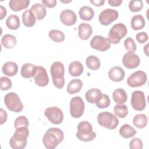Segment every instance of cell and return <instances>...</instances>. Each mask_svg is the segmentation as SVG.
I'll use <instances>...</instances> for the list:
<instances>
[{"label": "cell", "mask_w": 149, "mask_h": 149, "mask_svg": "<svg viewBox=\"0 0 149 149\" xmlns=\"http://www.w3.org/2000/svg\"><path fill=\"white\" fill-rule=\"evenodd\" d=\"M64 139L63 131L58 127H50L42 137V143L47 149L55 148Z\"/></svg>", "instance_id": "6da1fadb"}, {"label": "cell", "mask_w": 149, "mask_h": 149, "mask_svg": "<svg viewBox=\"0 0 149 149\" xmlns=\"http://www.w3.org/2000/svg\"><path fill=\"white\" fill-rule=\"evenodd\" d=\"M29 134L28 127H20L16 129L13 136L10 139V146L13 149H23L25 148Z\"/></svg>", "instance_id": "7a4b0ae2"}, {"label": "cell", "mask_w": 149, "mask_h": 149, "mask_svg": "<svg viewBox=\"0 0 149 149\" xmlns=\"http://www.w3.org/2000/svg\"><path fill=\"white\" fill-rule=\"evenodd\" d=\"M50 72L54 86L59 89L62 88L65 85L63 64L59 61L54 62L51 66Z\"/></svg>", "instance_id": "3957f363"}, {"label": "cell", "mask_w": 149, "mask_h": 149, "mask_svg": "<svg viewBox=\"0 0 149 149\" xmlns=\"http://www.w3.org/2000/svg\"><path fill=\"white\" fill-rule=\"evenodd\" d=\"M76 137L82 141H91L96 137V133L93 130V127L87 121H81L77 125Z\"/></svg>", "instance_id": "277c9868"}, {"label": "cell", "mask_w": 149, "mask_h": 149, "mask_svg": "<svg viewBox=\"0 0 149 149\" xmlns=\"http://www.w3.org/2000/svg\"><path fill=\"white\" fill-rule=\"evenodd\" d=\"M127 32L126 26L122 23H118L110 29L108 34V39L112 44H118L120 40L126 36Z\"/></svg>", "instance_id": "5b68a950"}, {"label": "cell", "mask_w": 149, "mask_h": 149, "mask_svg": "<svg viewBox=\"0 0 149 149\" xmlns=\"http://www.w3.org/2000/svg\"><path fill=\"white\" fill-rule=\"evenodd\" d=\"M97 119L100 126L109 130L115 129L119 124V120L116 116L109 112L105 111L100 113Z\"/></svg>", "instance_id": "8992f818"}, {"label": "cell", "mask_w": 149, "mask_h": 149, "mask_svg": "<svg viewBox=\"0 0 149 149\" xmlns=\"http://www.w3.org/2000/svg\"><path fill=\"white\" fill-rule=\"evenodd\" d=\"M4 102L7 108L10 111L20 112L23 109V104L19 95L14 92L9 93L5 95Z\"/></svg>", "instance_id": "52a82bcc"}, {"label": "cell", "mask_w": 149, "mask_h": 149, "mask_svg": "<svg viewBox=\"0 0 149 149\" xmlns=\"http://www.w3.org/2000/svg\"><path fill=\"white\" fill-rule=\"evenodd\" d=\"M84 111V103L83 99L76 96L73 97L70 101V113L74 118L81 116Z\"/></svg>", "instance_id": "ba28073f"}, {"label": "cell", "mask_w": 149, "mask_h": 149, "mask_svg": "<svg viewBox=\"0 0 149 149\" xmlns=\"http://www.w3.org/2000/svg\"><path fill=\"white\" fill-rule=\"evenodd\" d=\"M147 80L146 72L142 70H137L131 74L127 79V84L131 87H137L143 86Z\"/></svg>", "instance_id": "9c48e42d"}, {"label": "cell", "mask_w": 149, "mask_h": 149, "mask_svg": "<svg viewBox=\"0 0 149 149\" xmlns=\"http://www.w3.org/2000/svg\"><path fill=\"white\" fill-rule=\"evenodd\" d=\"M45 116L49 121L53 124H61L63 120V113L62 111L57 107H49L44 111Z\"/></svg>", "instance_id": "30bf717a"}, {"label": "cell", "mask_w": 149, "mask_h": 149, "mask_svg": "<svg viewBox=\"0 0 149 149\" xmlns=\"http://www.w3.org/2000/svg\"><path fill=\"white\" fill-rule=\"evenodd\" d=\"M131 105L132 108L138 111H143L146 107V100L144 93L140 90L134 91L131 97Z\"/></svg>", "instance_id": "8fae6325"}, {"label": "cell", "mask_w": 149, "mask_h": 149, "mask_svg": "<svg viewBox=\"0 0 149 149\" xmlns=\"http://www.w3.org/2000/svg\"><path fill=\"white\" fill-rule=\"evenodd\" d=\"M118 16L119 13L117 10L107 8L101 12L98 16V20L102 25L107 26L116 20Z\"/></svg>", "instance_id": "7c38bea8"}, {"label": "cell", "mask_w": 149, "mask_h": 149, "mask_svg": "<svg viewBox=\"0 0 149 149\" xmlns=\"http://www.w3.org/2000/svg\"><path fill=\"white\" fill-rule=\"evenodd\" d=\"M111 44L107 38L98 35L93 37L90 41V46L92 48L102 52L109 49L111 47Z\"/></svg>", "instance_id": "4fadbf2b"}, {"label": "cell", "mask_w": 149, "mask_h": 149, "mask_svg": "<svg viewBox=\"0 0 149 149\" xmlns=\"http://www.w3.org/2000/svg\"><path fill=\"white\" fill-rule=\"evenodd\" d=\"M140 63L139 56L133 52H127L122 58V63L127 69H134L139 66Z\"/></svg>", "instance_id": "5bb4252c"}, {"label": "cell", "mask_w": 149, "mask_h": 149, "mask_svg": "<svg viewBox=\"0 0 149 149\" xmlns=\"http://www.w3.org/2000/svg\"><path fill=\"white\" fill-rule=\"evenodd\" d=\"M34 81L40 87H45L49 83V77L46 69L41 66H37Z\"/></svg>", "instance_id": "9a60e30c"}, {"label": "cell", "mask_w": 149, "mask_h": 149, "mask_svg": "<svg viewBox=\"0 0 149 149\" xmlns=\"http://www.w3.org/2000/svg\"><path fill=\"white\" fill-rule=\"evenodd\" d=\"M59 17L61 22L67 26L73 25L77 20L76 13L70 9H65L62 11Z\"/></svg>", "instance_id": "2e32d148"}, {"label": "cell", "mask_w": 149, "mask_h": 149, "mask_svg": "<svg viewBox=\"0 0 149 149\" xmlns=\"http://www.w3.org/2000/svg\"><path fill=\"white\" fill-rule=\"evenodd\" d=\"M125 76V71L121 67L118 66L111 68L108 72V77L113 81H121L124 79Z\"/></svg>", "instance_id": "e0dca14e"}, {"label": "cell", "mask_w": 149, "mask_h": 149, "mask_svg": "<svg viewBox=\"0 0 149 149\" xmlns=\"http://www.w3.org/2000/svg\"><path fill=\"white\" fill-rule=\"evenodd\" d=\"M78 36L83 40H88L93 33L92 27L90 24L86 23H81L78 26Z\"/></svg>", "instance_id": "ac0fdd59"}, {"label": "cell", "mask_w": 149, "mask_h": 149, "mask_svg": "<svg viewBox=\"0 0 149 149\" xmlns=\"http://www.w3.org/2000/svg\"><path fill=\"white\" fill-rule=\"evenodd\" d=\"M102 93L98 88H93L88 90L85 94V98L87 101L90 104L97 102L101 98Z\"/></svg>", "instance_id": "d6986e66"}, {"label": "cell", "mask_w": 149, "mask_h": 149, "mask_svg": "<svg viewBox=\"0 0 149 149\" xmlns=\"http://www.w3.org/2000/svg\"><path fill=\"white\" fill-rule=\"evenodd\" d=\"M30 9L32 11L37 20H42L46 16L47 9L43 3H36L32 5Z\"/></svg>", "instance_id": "ffe728a7"}, {"label": "cell", "mask_w": 149, "mask_h": 149, "mask_svg": "<svg viewBox=\"0 0 149 149\" xmlns=\"http://www.w3.org/2000/svg\"><path fill=\"white\" fill-rule=\"evenodd\" d=\"M37 66L30 63H27L22 65L20 73L22 76L25 79L34 77L36 73Z\"/></svg>", "instance_id": "44dd1931"}, {"label": "cell", "mask_w": 149, "mask_h": 149, "mask_svg": "<svg viewBox=\"0 0 149 149\" xmlns=\"http://www.w3.org/2000/svg\"><path fill=\"white\" fill-rule=\"evenodd\" d=\"M2 70L5 75L12 77L16 75L17 73L18 66L14 62H6L3 65Z\"/></svg>", "instance_id": "7402d4cb"}, {"label": "cell", "mask_w": 149, "mask_h": 149, "mask_svg": "<svg viewBox=\"0 0 149 149\" xmlns=\"http://www.w3.org/2000/svg\"><path fill=\"white\" fill-rule=\"evenodd\" d=\"M30 2L29 0H10L9 2V6L12 10L19 12L26 9Z\"/></svg>", "instance_id": "603a6c76"}, {"label": "cell", "mask_w": 149, "mask_h": 149, "mask_svg": "<svg viewBox=\"0 0 149 149\" xmlns=\"http://www.w3.org/2000/svg\"><path fill=\"white\" fill-rule=\"evenodd\" d=\"M22 22L23 24L28 27H33L36 22V18L30 9H26L22 13Z\"/></svg>", "instance_id": "cb8c5ba5"}, {"label": "cell", "mask_w": 149, "mask_h": 149, "mask_svg": "<svg viewBox=\"0 0 149 149\" xmlns=\"http://www.w3.org/2000/svg\"><path fill=\"white\" fill-rule=\"evenodd\" d=\"M68 70L69 74L72 76H79L83 72V66L80 62L73 61L69 64Z\"/></svg>", "instance_id": "d4e9b609"}, {"label": "cell", "mask_w": 149, "mask_h": 149, "mask_svg": "<svg viewBox=\"0 0 149 149\" xmlns=\"http://www.w3.org/2000/svg\"><path fill=\"white\" fill-rule=\"evenodd\" d=\"M112 97L113 101L118 104H123L127 100V95L126 91L122 88H117L113 92Z\"/></svg>", "instance_id": "484cf974"}, {"label": "cell", "mask_w": 149, "mask_h": 149, "mask_svg": "<svg viewBox=\"0 0 149 149\" xmlns=\"http://www.w3.org/2000/svg\"><path fill=\"white\" fill-rule=\"evenodd\" d=\"M79 15L81 20L90 21L94 16V11L88 6H83L79 9Z\"/></svg>", "instance_id": "4316f807"}, {"label": "cell", "mask_w": 149, "mask_h": 149, "mask_svg": "<svg viewBox=\"0 0 149 149\" xmlns=\"http://www.w3.org/2000/svg\"><path fill=\"white\" fill-rule=\"evenodd\" d=\"M83 87V82L79 79H72L68 84L67 92L70 94L79 93Z\"/></svg>", "instance_id": "83f0119b"}, {"label": "cell", "mask_w": 149, "mask_h": 149, "mask_svg": "<svg viewBox=\"0 0 149 149\" xmlns=\"http://www.w3.org/2000/svg\"><path fill=\"white\" fill-rule=\"evenodd\" d=\"M130 24L134 30H139L143 29L146 24L144 17L141 15L133 16L132 18Z\"/></svg>", "instance_id": "f1b7e54d"}, {"label": "cell", "mask_w": 149, "mask_h": 149, "mask_svg": "<svg viewBox=\"0 0 149 149\" xmlns=\"http://www.w3.org/2000/svg\"><path fill=\"white\" fill-rule=\"evenodd\" d=\"M119 132L122 137L129 139L133 137L136 134L137 131L130 125L124 124L120 127Z\"/></svg>", "instance_id": "f546056e"}, {"label": "cell", "mask_w": 149, "mask_h": 149, "mask_svg": "<svg viewBox=\"0 0 149 149\" xmlns=\"http://www.w3.org/2000/svg\"><path fill=\"white\" fill-rule=\"evenodd\" d=\"M17 43L16 38L10 34H6L2 36L1 38V44L6 48L11 49L13 48Z\"/></svg>", "instance_id": "4dcf8cb0"}, {"label": "cell", "mask_w": 149, "mask_h": 149, "mask_svg": "<svg viewBox=\"0 0 149 149\" xmlns=\"http://www.w3.org/2000/svg\"><path fill=\"white\" fill-rule=\"evenodd\" d=\"M87 67L91 70H96L100 68L101 62L98 57L95 55H90L86 59Z\"/></svg>", "instance_id": "1f68e13d"}, {"label": "cell", "mask_w": 149, "mask_h": 149, "mask_svg": "<svg viewBox=\"0 0 149 149\" xmlns=\"http://www.w3.org/2000/svg\"><path fill=\"white\" fill-rule=\"evenodd\" d=\"M133 124L139 129L145 127L147 124V116L143 113L136 115L133 119Z\"/></svg>", "instance_id": "d6a6232c"}, {"label": "cell", "mask_w": 149, "mask_h": 149, "mask_svg": "<svg viewBox=\"0 0 149 149\" xmlns=\"http://www.w3.org/2000/svg\"><path fill=\"white\" fill-rule=\"evenodd\" d=\"M6 25L8 28L10 30H17L20 25L19 16L16 15H11L9 16L6 20Z\"/></svg>", "instance_id": "836d02e7"}, {"label": "cell", "mask_w": 149, "mask_h": 149, "mask_svg": "<svg viewBox=\"0 0 149 149\" xmlns=\"http://www.w3.org/2000/svg\"><path fill=\"white\" fill-rule=\"evenodd\" d=\"M48 36L52 41L56 42H62L65 38V34L62 31L55 29L49 31Z\"/></svg>", "instance_id": "e575fe53"}, {"label": "cell", "mask_w": 149, "mask_h": 149, "mask_svg": "<svg viewBox=\"0 0 149 149\" xmlns=\"http://www.w3.org/2000/svg\"><path fill=\"white\" fill-rule=\"evenodd\" d=\"M113 112L116 116L125 118L128 114V108L126 105H115L113 107Z\"/></svg>", "instance_id": "d590c367"}, {"label": "cell", "mask_w": 149, "mask_h": 149, "mask_svg": "<svg viewBox=\"0 0 149 149\" xmlns=\"http://www.w3.org/2000/svg\"><path fill=\"white\" fill-rule=\"evenodd\" d=\"M143 7V2L141 0H132L129 3V9L132 12L140 11Z\"/></svg>", "instance_id": "8d00e7d4"}, {"label": "cell", "mask_w": 149, "mask_h": 149, "mask_svg": "<svg viewBox=\"0 0 149 149\" xmlns=\"http://www.w3.org/2000/svg\"><path fill=\"white\" fill-rule=\"evenodd\" d=\"M95 104L96 106L100 109L108 107L110 105V99L109 96L105 94H102L100 100L96 102Z\"/></svg>", "instance_id": "74e56055"}, {"label": "cell", "mask_w": 149, "mask_h": 149, "mask_svg": "<svg viewBox=\"0 0 149 149\" xmlns=\"http://www.w3.org/2000/svg\"><path fill=\"white\" fill-rule=\"evenodd\" d=\"M124 47L129 52H134L137 49V45L132 38L128 37L124 41Z\"/></svg>", "instance_id": "f35d334b"}, {"label": "cell", "mask_w": 149, "mask_h": 149, "mask_svg": "<svg viewBox=\"0 0 149 149\" xmlns=\"http://www.w3.org/2000/svg\"><path fill=\"white\" fill-rule=\"evenodd\" d=\"M28 119L24 116H20L17 117L14 122V126L15 129H17L20 127H28Z\"/></svg>", "instance_id": "ab89813d"}, {"label": "cell", "mask_w": 149, "mask_h": 149, "mask_svg": "<svg viewBox=\"0 0 149 149\" xmlns=\"http://www.w3.org/2000/svg\"><path fill=\"white\" fill-rule=\"evenodd\" d=\"M12 86V81L8 77L2 76L0 78V87L1 90L6 91L11 88Z\"/></svg>", "instance_id": "60d3db41"}, {"label": "cell", "mask_w": 149, "mask_h": 149, "mask_svg": "<svg viewBox=\"0 0 149 149\" xmlns=\"http://www.w3.org/2000/svg\"><path fill=\"white\" fill-rule=\"evenodd\" d=\"M129 148L130 149H142L143 148V141L137 137L132 139L129 143Z\"/></svg>", "instance_id": "b9f144b4"}, {"label": "cell", "mask_w": 149, "mask_h": 149, "mask_svg": "<svg viewBox=\"0 0 149 149\" xmlns=\"http://www.w3.org/2000/svg\"><path fill=\"white\" fill-rule=\"evenodd\" d=\"M136 39L138 42H139L140 44H143L148 40V34L146 32L141 31V32L138 33L136 34Z\"/></svg>", "instance_id": "7bdbcfd3"}, {"label": "cell", "mask_w": 149, "mask_h": 149, "mask_svg": "<svg viewBox=\"0 0 149 149\" xmlns=\"http://www.w3.org/2000/svg\"><path fill=\"white\" fill-rule=\"evenodd\" d=\"M42 3L47 8H52L56 6V0H43Z\"/></svg>", "instance_id": "ee69618b"}, {"label": "cell", "mask_w": 149, "mask_h": 149, "mask_svg": "<svg viewBox=\"0 0 149 149\" xmlns=\"http://www.w3.org/2000/svg\"><path fill=\"white\" fill-rule=\"evenodd\" d=\"M0 115H1V122H0V124L2 125L5 122H6V120H7V118H8V115H7V113L6 112L3 110L2 108H1L0 109Z\"/></svg>", "instance_id": "f6af8a7d"}, {"label": "cell", "mask_w": 149, "mask_h": 149, "mask_svg": "<svg viewBox=\"0 0 149 149\" xmlns=\"http://www.w3.org/2000/svg\"><path fill=\"white\" fill-rule=\"evenodd\" d=\"M108 3L112 6H119L122 3V0H108Z\"/></svg>", "instance_id": "bcb514c9"}, {"label": "cell", "mask_w": 149, "mask_h": 149, "mask_svg": "<svg viewBox=\"0 0 149 149\" xmlns=\"http://www.w3.org/2000/svg\"><path fill=\"white\" fill-rule=\"evenodd\" d=\"M90 2L96 6H102L105 3L104 0H90Z\"/></svg>", "instance_id": "7dc6e473"}, {"label": "cell", "mask_w": 149, "mask_h": 149, "mask_svg": "<svg viewBox=\"0 0 149 149\" xmlns=\"http://www.w3.org/2000/svg\"><path fill=\"white\" fill-rule=\"evenodd\" d=\"M0 8H1V12H0L1 17H0V19L2 20L6 16V9L2 5H1Z\"/></svg>", "instance_id": "c3c4849f"}, {"label": "cell", "mask_w": 149, "mask_h": 149, "mask_svg": "<svg viewBox=\"0 0 149 149\" xmlns=\"http://www.w3.org/2000/svg\"><path fill=\"white\" fill-rule=\"evenodd\" d=\"M148 44H147L145 46H144L143 49H144V52H145V54L148 56Z\"/></svg>", "instance_id": "681fc988"}, {"label": "cell", "mask_w": 149, "mask_h": 149, "mask_svg": "<svg viewBox=\"0 0 149 149\" xmlns=\"http://www.w3.org/2000/svg\"><path fill=\"white\" fill-rule=\"evenodd\" d=\"M72 1H61V2H63V3H68V2H71Z\"/></svg>", "instance_id": "f907efd6"}]
</instances>
